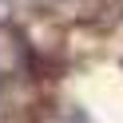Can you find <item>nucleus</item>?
<instances>
[{
    "instance_id": "nucleus-1",
    "label": "nucleus",
    "mask_w": 123,
    "mask_h": 123,
    "mask_svg": "<svg viewBox=\"0 0 123 123\" xmlns=\"http://www.w3.org/2000/svg\"><path fill=\"white\" fill-rule=\"evenodd\" d=\"M32 68V52H28L24 36L16 28H0V75L12 80V75H24Z\"/></svg>"
}]
</instances>
